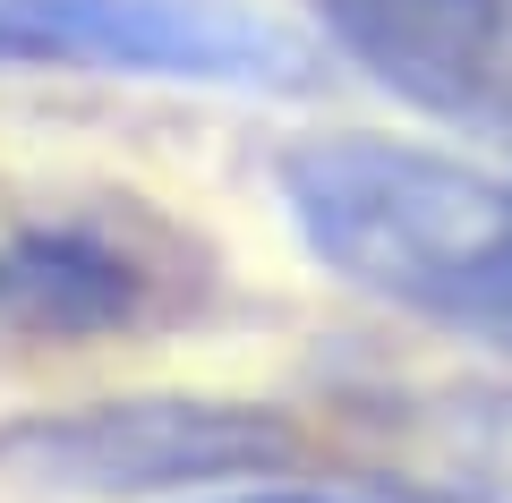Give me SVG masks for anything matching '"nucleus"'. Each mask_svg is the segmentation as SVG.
I'll list each match as a JSON object with an SVG mask.
<instances>
[{
	"label": "nucleus",
	"instance_id": "f257e3e1",
	"mask_svg": "<svg viewBox=\"0 0 512 503\" xmlns=\"http://www.w3.org/2000/svg\"><path fill=\"white\" fill-rule=\"evenodd\" d=\"M282 214L333 282L512 350V188L402 137H308L282 154Z\"/></svg>",
	"mask_w": 512,
	"mask_h": 503
},
{
	"label": "nucleus",
	"instance_id": "f03ea898",
	"mask_svg": "<svg viewBox=\"0 0 512 503\" xmlns=\"http://www.w3.org/2000/svg\"><path fill=\"white\" fill-rule=\"evenodd\" d=\"M214 290L205 248L146 197H60L0 214V333L18 342H120L197 316Z\"/></svg>",
	"mask_w": 512,
	"mask_h": 503
},
{
	"label": "nucleus",
	"instance_id": "7ed1b4c3",
	"mask_svg": "<svg viewBox=\"0 0 512 503\" xmlns=\"http://www.w3.org/2000/svg\"><path fill=\"white\" fill-rule=\"evenodd\" d=\"M0 69L299 94L316 86V43L248 0H0Z\"/></svg>",
	"mask_w": 512,
	"mask_h": 503
},
{
	"label": "nucleus",
	"instance_id": "20e7f679",
	"mask_svg": "<svg viewBox=\"0 0 512 503\" xmlns=\"http://www.w3.org/2000/svg\"><path fill=\"white\" fill-rule=\"evenodd\" d=\"M299 461V427L256 401H94L0 435V469L69 495H180L222 478H274Z\"/></svg>",
	"mask_w": 512,
	"mask_h": 503
},
{
	"label": "nucleus",
	"instance_id": "39448f33",
	"mask_svg": "<svg viewBox=\"0 0 512 503\" xmlns=\"http://www.w3.org/2000/svg\"><path fill=\"white\" fill-rule=\"evenodd\" d=\"M316 18L393 103L453 128H512V0H316Z\"/></svg>",
	"mask_w": 512,
	"mask_h": 503
},
{
	"label": "nucleus",
	"instance_id": "423d86ee",
	"mask_svg": "<svg viewBox=\"0 0 512 503\" xmlns=\"http://www.w3.org/2000/svg\"><path fill=\"white\" fill-rule=\"evenodd\" d=\"M367 427L384 435L393 478L419 486V503H512V393L384 401Z\"/></svg>",
	"mask_w": 512,
	"mask_h": 503
},
{
	"label": "nucleus",
	"instance_id": "0eeeda50",
	"mask_svg": "<svg viewBox=\"0 0 512 503\" xmlns=\"http://www.w3.org/2000/svg\"><path fill=\"white\" fill-rule=\"evenodd\" d=\"M214 503H359V495H299V486H256V495H214Z\"/></svg>",
	"mask_w": 512,
	"mask_h": 503
}]
</instances>
